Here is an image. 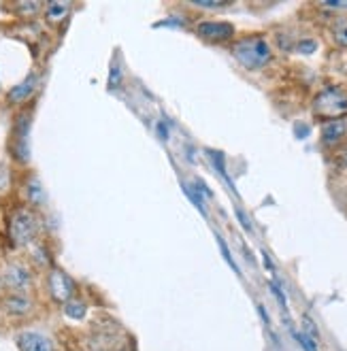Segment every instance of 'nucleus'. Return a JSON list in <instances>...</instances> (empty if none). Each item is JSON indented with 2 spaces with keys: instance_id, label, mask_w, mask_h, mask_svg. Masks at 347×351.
<instances>
[{
  "instance_id": "1",
  "label": "nucleus",
  "mask_w": 347,
  "mask_h": 351,
  "mask_svg": "<svg viewBox=\"0 0 347 351\" xmlns=\"http://www.w3.org/2000/svg\"><path fill=\"white\" fill-rule=\"evenodd\" d=\"M40 237V217L30 206H19L9 221V239L15 247H30Z\"/></svg>"
},
{
  "instance_id": "2",
  "label": "nucleus",
  "mask_w": 347,
  "mask_h": 351,
  "mask_svg": "<svg viewBox=\"0 0 347 351\" xmlns=\"http://www.w3.org/2000/svg\"><path fill=\"white\" fill-rule=\"evenodd\" d=\"M232 56L239 60V64H243L248 71H260L271 62L273 51H271V45L262 36H248V38H241L232 47Z\"/></svg>"
},
{
  "instance_id": "3",
  "label": "nucleus",
  "mask_w": 347,
  "mask_h": 351,
  "mask_svg": "<svg viewBox=\"0 0 347 351\" xmlns=\"http://www.w3.org/2000/svg\"><path fill=\"white\" fill-rule=\"evenodd\" d=\"M3 275V290L11 294H30L34 287V273L32 268L24 262H7L5 268L0 271Z\"/></svg>"
},
{
  "instance_id": "4",
  "label": "nucleus",
  "mask_w": 347,
  "mask_h": 351,
  "mask_svg": "<svg viewBox=\"0 0 347 351\" xmlns=\"http://www.w3.org/2000/svg\"><path fill=\"white\" fill-rule=\"evenodd\" d=\"M313 113L326 121H335L347 115V92L341 88H328L318 94L313 102Z\"/></svg>"
},
{
  "instance_id": "5",
  "label": "nucleus",
  "mask_w": 347,
  "mask_h": 351,
  "mask_svg": "<svg viewBox=\"0 0 347 351\" xmlns=\"http://www.w3.org/2000/svg\"><path fill=\"white\" fill-rule=\"evenodd\" d=\"M45 285H47V294L51 296V300L58 302V304H62V306L69 300H73L75 292H77L75 281L62 271V268H56V266H51L47 271Z\"/></svg>"
},
{
  "instance_id": "6",
  "label": "nucleus",
  "mask_w": 347,
  "mask_h": 351,
  "mask_svg": "<svg viewBox=\"0 0 347 351\" xmlns=\"http://www.w3.org/2000/svg\"><path fill=\"white\" fill-rule=\"evenodd\" d=\"M40 86V75L38 73H30L24 81H19V84H15L9 92H7V102L13 107L17 105H26V102L36 94Z\"/></svg>"
},
{
  "instance_id": "7",
  "label": "nucleus",
  "mask_w": 347,
  "mask_h": 351,
  "mask_svg": "<svg viewBox=\"0 0 347 351\" xmlns=\"http://www.w3.org/2000/svg\"><path fill=\"white\" fill-rule=\"evenodd\" d=\"M19 351H58L56 343L38 330H24L15 337Z\"/></svg>"
},
{
  "instance_id": "8",
  "label": "nucleus",
  "mask_w": 347,
  "mask_h": 351,
  "mask_svg": "<svg viewBox=\"0 0 347 351\" xmlns=\"http://www.w3.org/2000/svg\"><path fill=\"white\" fill-rule=\"evenodd\" d=\"M0 308L3 313L9 317H26L32 313L34 302L28 294H11L7 292L3 298H0Z\"/></svg>"
},
{
  "instance_id": "9",
  "label": "nucleus",
  "mask_w": 347,
  "mask_h": 351,
  "mask_svg": "<svg viewBox=\"0 0 347 351\" xmlns=\"http://www.w3.org/2000/svg\"><path fill=\"white\" fill-rule=\"evenodd\" d=\"M196 32L202 38L219 43V40H228L235 34V28H232V24H226V22H202V24H198Z\"/></svg>"
},
{
  "instance_id": "10",
  "label": "nucleus",
  "mask_w": 347,
  "mask_h": 351,
  "mask_svg": "<svg viewBox=\"0 0 347 351\" xmlns=\"http://www.w3.org/2000/svg\"><path fill=\"white\" fill-rule=\"evenodd\" d=\"M73 5L71 3H60V0H51V3L43 5V15L49 24H60L71 15Z\"/></svg>"
},
{
  "instance_id": "11",
  "label": "nucleus",
  "mask_w": 347,
  "mask_h": 351,
  "mask_svg": "<svg viewBox=\"0 0 347 351\" xmlns=\"http://www.w3.org/2000/svg\"><path fill=\"white\" fill-rule=\"evenodd\" d=\"M347 132V123L343 119H335V121H326L322 128V143L324 145H335L339 143Z\"/></svg>"
},
{
  "instance_id": "12",
  "label": "nucleus",
  "mask_w": 347,
  "mask_h": 351,
  "mask_svg": "<svg viewBox=\"0 0 347 351\" xmlns=\"http://www.w3.org/2000/svg\"><path fill=\"white\" fill-rule=\"evenodd\" d=\"M26 200H28L30 209H38V206H43L47 200L43 185H40L38 177H34V175L26 181Z\"/></svg>"
},
{
  "instance_id": "13",
  "label": "nucleus",
  "mask_w": 347,
  "mask_h": 351,
  "mask_svg": "<svg viewBox=\"0 0 347 351\" xmlns=\"http://www.w3.org/2000/svg\"><path fill=\"white\" fill-rule=\"evenodd\" d=\"M86 313H88V304H86L84 300L73 298V300H69V302L64 304V315L71 317V319H84Z\"/></svg>"
},
{
  "instance_id": "14",
  "label": "nucleus",
  "mask_w": 347,
  "mask_h": 351,
  "mask_svg": "<svg viewBox=\"0 0 347 351\" xmlns=\"http://www.w3.org/2000/svg\"><path fill=\"white\" fill-rule=\"evenodd\" d=\"M45 3H15V11L19 17H36L40 11H43Z\"/></svg>"
},
{
  "instance_id": "15",
  "label": "nucleus",
  "mask_w": 347,
  "mask_h": 351,
  "mask_svg": "<svg viewBox=\"0 0 347 351\" xmlns=\"http://www.w3.org/2000/svg\"><path fill=\"white\" fill-rule=\"evenodd\" d=\"M333 36H335V40H337V45L347 47V19H341V22L335 24Z\"/></svg>"
},
{
  "instance_id": "16",
  "label": "nucleus",
  "mask_w": 347,
  "mask_h": 351,
  "mask_svg": "<svg viewBox=\"0 0 347 351\" xmlns=\"http://www.w3.org/2000/svg\"><path fill=\"white\" fill-rule=\"evenodd\" d=\"M194 7H200V9H224V7H228V3H192Z\"/></svg>"
},
{
  "instance_id": "17",
  "label": "nucleus",
  "mask_w": 347,
  "mask_h": 351,
  "mask_svg": "<svg viewBox=\"0 0 347 351\" xmlns=\"http://www.w3.org/2000/svg\"><path fill=\"white\" fill-rule=\"evenodd\" d=\"M298 49H300L302 53H311V51L315 49V43H313V40H302V43L298 45Z\"/></svg>"
},
{
  "instance_id": "18",
  "label": "nucleus",
  "mask_w": 347,
  "mask_h": 351,
  "mask_svg": "<svg viewBox=\"0 0 347 351\" xmlns=\"http://www.w3.org/2000/svg\"><path fill=\"white\" fill-rule=\"evenodd\" d=\"M304 328L309 330V335L313 337V341H318V337H320V335H318V330H315V326H313V322H311L309 317H304Z\"/></svg>"
},
{
  "instance_id": "19",
  "label": "nucleus",
  "mask_w": 347,
  "mask_h": 351,
  "mask_svg": "<svg viewBox=\"0 0 347 351\" xmlns=\"http://www.w3.org/2000/svg\"><path fill=\"white\" fill-rule=\"evenodd\" d=\"M324 7H331V9H347V3H324Z\"/></svg>"
},
{
  "instance_id": "20",
  "label": "nucleus",
  "mask_w": 347,
  "mask_h": 351,
  "mask_svg": "<svg viewBox=\"0 0 347 351\" xmlns=\"http://www.w3.org/2000/svg\"><path fill=\"white\" fill-rule=\"evenodd\" d=\"M0 292H3V275H0Z\"/></svg>"
}]
</instances>
